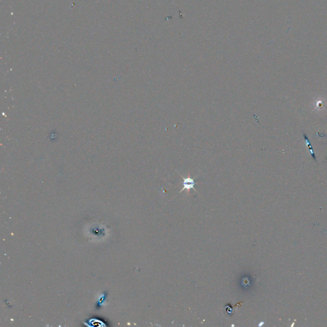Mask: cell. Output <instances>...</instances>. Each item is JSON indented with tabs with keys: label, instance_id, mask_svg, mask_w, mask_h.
<instances>
[{
	"label": "cell",
	"instance_id": "cell-2",
	"mask_svg": "<svg viewBox=\"0 0 327 327\" xmlns=\"http://www.w3.org/2000/svg\"><path fill=\"white\" fill-rule=\"evenodd\" d=\"M303 136H304V140H305V143L306 144V146H307L309 147V148L310 149V152H311V155H312V157H313V158L314 159V160L316 162V158L315 155H314V152H313V150H312V146L311 145V143H310V142L309 141L307 136L305 133H303Z\"/></svg>",
	"mask_w": 327,
	"mask_h": 327
},
{
	"label": "cell",
	"instance_id": "cell-1",
	"mask_svg": "<svg viewBox=\"0 0 327 327\" xmlns=\"http://www.w3.org/2000/svg\"><path fill=\"white\" fill-rule=\"evenodd\" d=\"M180 175L181 176V178H182L183 180V187L182 189H181L180 193L181 192H183V190H187L188 194H189L190 190L191 189H194L195 191H197L196 189H195V188H194V186L196 185L194 178H192L190 177L189 175H188V176H187V177H183V176L180 174Z\"/></svg>",
	"mask_w": 327,
	"mask_h": 327
}]
</instances>
